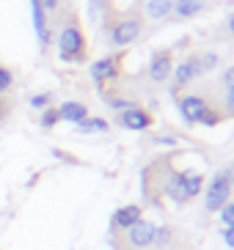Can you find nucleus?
I'll list each match as a JSON object with an SVG mask.
<instances>
[{"mask_svg": "<svg viewBox=\"0 0 234 250\" xmlns=\"http://www.w3.org/2000/svg\"><path fill=\"white\" fill-rule=\"evenodd\" d=\"M174 11V0H146V17L149 20H163Z\"/></svg>", "mask_w": 234, "mask_h": 250, "instance_id": "15", "label": "nucleus"}, {"mask_svg": "<svg viewBox=\"0 0 234 250\" xmlns=\"http://www.w3.org/2000/svg\"><path fill=\"white\" fill-rule=\"evenodd\" d=\"M218 217H220V223H223V228H234V201L220 206Z\"/></svg>", "mask_w": 234, "mask_h": 250, "instance_id": "23", "label": "nucleus"}, {"mask_svg": "<svg viewBox=\"0 0 234 250\" xmlns=\"http://www.w3.org/2000/svg\"><path fill=\"white\" fill-rule=\"evenodd\" d=\"M108 14H110V3L108 0H88V17H91L94 22H102Z\"/></svg>", "mask_w": 234, "mask_h": 250, "instance_id": "17", "label": "nucleus"}, {"mask_svg": "<svg viewBox=\"0 0 234 250\" xmlns=\"http://www.w3.org/2000/svg\"><path fill=\"white\" fill-rule=\"evenodd\" d=\"M58 116H61V121L80 124L83 118H88V107L83 102H64V104H58Z\"/></svg>", "mask_w": 234, "mask_h": 250, "instance_id": "13", "label": "nucleus"}, {"mask_svg": "<svg viewBox=\"0 0 234 250\" xmlns=\"http://www.w3.org/2000/svg\"><path fill=\"white\" fill-rule=\"evenodd\" d=\"M223 118H226V116H223V113L215 107V104H210V107L204 110V116H201V121H198V124H201V126H218Z\"/></svg>", "mask_w": 234, "mask_h": 250, "instance_id": "18", "label": "nucleus"}, {"mask_svg": "<svg viewBox=\"0 0 234 250\" xmlns=\"http://www.w3.org/2000/svg\"><path fill=\"white\" fill-rule=\"evenodd\" d=\"M11 88H14V72L0 63V96H6Z\"/></svg>", "mask_w": 234, "mask_h": 250, "instance_id": "20", "label": "nucleus"}, {"mask_svg": "<svg viewBox=\"0 0 234 250\" xmlns=\"http://www.w3.org/2000/svg\"><path fill=\"white\" fill-rule=\"evenodd\" d=\"M39 124H42L44 129H52L55 124H61L58 107H47V110H42V118H39Z\"/></svg>", "mask_w": 234, "mask_h": 250, "instance_id": "21", "label": "nucleus"}, {"mask_svg": "<svg viewBox=\"0 0 234 250\" xmlns=\"http://www.w3.org/2000/svg\"><path fill=\"white\" fill-rule=\"evenodd\" d=\"M171 236H174V231L168 226H157V231H154V245L157 248H165L171 242Z\"/></svg>", "mask_w": 234, "mask_h": 250, "instance_id": "25", "label": "nucleus"}, {"mask_svg": "<svg viewBox=\"0 0 234 250\" xmlns=\"http://www.w3.org/2000/svg\"><path fill=\"white\" fill-rule=\"evenodd\" d=\"M218 52H201L198 55V63H201V72H212V69H218Z\"/></svg>", "mask_w": 234, "mask_h": 250, "instance_id": "22", "label": "nucleus"}, {"mask_svg": "<svg viewBox=\"0 0 234 250\" xmlns=\"http://www.w3.org/2000/svg\"><path fill=\"white\" fill-rule=\"evenodd\" d=\"M105 99H108V107H113L116 113L135 107V102H132V99H124V96H105Z\"/></svg>", "mask_w": 234, "mask_h": 250, "instance_id": "24", "label": "nucleus"}, {"mask_svg": "<svg viewBox=\"0 0 234 250\" xmlns=\"http://www.w3.org/2000/svg\"><path fill=\"white\" fill-rule=\"evenodd\" d=\"M30 17H33V30H36V39L42 50H47L52 42V30H50V20H47V11L42 8L39 0H30Z\"/></svg>", "mask_w": 234, "mask_h": 250, "instance_id": "10", "label": "nucleus"}, {"mask_svg": "<svg viewBox=\"0 0 234 250\" xmlns=\"http://www.w3.org/2000/svg\"><path fill=\"white\" fill-rule=\"evenodd\" d=\"M179 116H182L185 124H198L201 121V116H204V110L210 107V99L201 94H187L179 99Z\"/></svg>", "mask_w": 234, "mask_h": 250, "instance_id": "7", "label": "nucleus"}, {"mask_svg": "<svg viewBox=\"0 0 234 250\" xmlns=\"http://www.w3.org/2000/svg\"><path fill=\"white\" fill-rule=\"evenodd\" d=\"M154 118L149 110H143V107H130V110H121L118 113V126H124V129H130V132H146V129H152Z\"/></svg>", "mask_w": 234, "mask_h": 250, "instance_id": "8", "label": "nucleus"}, {"mask_svg": "<svg viewBox=\"0 0 234 250\" xmlns=\"http://www.w3.org/2000/svg\"><path fill=\"white\" fill-rule=\"evenodd\" d=\"M39 3H42V8L47 11V17H50V14H58L61 11V3H64V0H39Z\"/></svg>", "mask_w": 234, "mask_h": 250, "instance_id": "27", "label": "nucleus"}, {"mask_svg": "<svg viewBox=\"0 0 234 250\" xmlns=\"http://www.w3.org/2000/svg\"><path fill=\"white\" fill-rule=\"evenodd\" d=\"M223 242L234 250V228H223Z\"/></svg>", "mask_w": 234, "mask_h": 250, "instance_id": "31", "label": "nucleus"}, {"mask_svg": "<svg viewBox=\"0 0 234 250\" xmlns=\"http://www.w3.org/2000/svg\"><path fill=\"white\" fill-rule=\"evenodd\" d=\"M154 143H157V146H176V140L168 138V135H157V138H154Z\"/></svg>", "mask_w": 234, "mask_h": 250, "instance_id": "30", "label": "nucleus"}, {"mask_svg": "<svg viewBox=\"0 0 234 250\" xmlns=\"http://www.w3.org/2000/svg\"><path fill=\"white\" fill-rule=\"evenodd\" d=\"M143 33V20L138 14H130V17H121L116 22L110 25V47L116 50H124V47L135 44Z\"/></svg>", "mask_w": 234, "mask_h": 250, "instance_id": "3", "label": "nucleus"}, {"mask_svg": "<svg viewBox=\"0 0 234 250\" xmlns=\"http://www.w3.org/2000/svg\"><path fill=\"white\" fill-rule=\"evenodd\" d=\"M229 182H232V190H234V162L229 165Z\"/></svg>", "mask_w": 234, "mask_h": 250, "instance_id": "33", "label": "nucleus"}, {"mask_svg": "<svg viewBox=\"0 0 234 250\" xmlns=\"http://www.w3.org/2000/svg\"><path fill=\"white\" fill-rule=\"evenodd\" d=\"M226 94H223V116H234V88H223Z\"/></svg>", "mask_w": 234, "mask_h": 250, "instance_id": "26", "label": "nucleus"}, {"mask_svg": "<svg viewBox=\"0 0 234 250\" xmlns=\"http://www.w3.org/2000/svg\"><path fill=\"white\" fill-rule=\"evenodd\" d=\"M8 113H11V99L8 96H0V121H6Z\"/></svg>", "mask_w": 234, "mask_h": 250, "instance_id": "29", "label": "nucleus"}, {"mask_svg": "<svg viewBox=\"0 0 234 250\" xmlns=\"http://www.w3.org/2000/svg\"><path fill=\"white\" fill-rule=\"evenodd\" d=\"M28 104L33 107V110H47V107H52V94L50 91H42V94H33L28 99Z\"/></svg>", "mask_w": 234, "mask_h": 250, "instance_id": "19", "label": "nucleus"}, {"mask_svg": "<svg viewBox=\"0 0 234 250\" xmlns=\"http://www.w3.org/2000/svg\"><path fill=\"white\" fill-rule=\"evenodd\" d=\"M108 129H110V124L105 121V118H99V116H88V118H83L80 124H77V132H80V135L108 132Z\"/></svg>", "mask_w": 234, "mask_h": 250, "instance_id": "16", "label": "nucleus"}, {"mask_svg": "<svg viewBox=\"0 0 234 250\" xmlns=\"http://www.w3.org/2000/svg\"><path fill=\"white\" fill-rule=\"evenodd\" d=\"M55 44H58V58L64 61V63H83V61H86L88 42H86V33H83L80 22L74 20V14H72L69 22L61 25Z\"/></svg>", "mask_w": 234, "mask_h": 250, "instance_id": "1", "label": "nucleus"}, {"mask_svg": "<svg viewBox=\"0 0 234 250\" xmlns=\"http://www.w3.org/2000/svg\"><path fill=\"white\" fill-rule=\"evenodd\" d=\"M174 66H176V63H174V52H171V50L152 52V58H149V80H152V83L171 80Z\"/></svg>", "mask_w": 234, "mask_h": 250, "instance_id": "6", "label": "nucleus"}, {"mask_svg": "<svg viewBox=\"0 0 234 250\" xmlns=\"http://www.w3.org/2000/svg\"><path fill=\"white\" fill-rule=\"evenodd\" d=\"M121 63H124V58H121L118 52H116V55H105V58H99V61L91 63L88 74H91V80L102 88L105 83H113V80L121 77Z\"/></svg>", "mask_w": 234, "mask_h": 250, "instance_id": "4", "label": "nucleus"}, {"mask_svg": "<svg viewBox=\"0 0 234 250\" xmlns=\"http://www.w3.org/2000/svg\"><path fill=\"white\" fill-rule=\"evenodd\" d=\"M232 182H229V168L215 170V176L210 179V184L204 187V209L210 214L220 212V206L232 201Z\"/></svg>", "mask_w": 234, "mask_h": 250, "instance_id": "2", "label": "nucleus"}, {"mask_svg": "<svg viewBox=\"0 0 234 250\" xmlns=\"http://www.w3.org/2000/svg\"><path fill=\"white\" fill-rule=\"evenodd\" d=\"M201 63H198V55H187L185 61H179V66H174V83H176V88L174 91H179V88H185V85H190L193 80H198L201 77Z\"/></svg>", "mask_w": 234, "mask_h": 250, "instance_id": "9", "label": "nucleus"}, {"mask_svg": "<svg viewBox=\"0 0 234 250\" xmlns=\"http://www.w3.org/2000/svg\"><path fill=\"white\" fill-rule=\"evenodd\" d=\"M207 8V0H174V14L179 20H193Z\"/></svg>", "mask_w": 234, "mask_h": 250, "instance_id": "14", "label": "nucleus"}, {"mask_svg": "<svg viewBox=\"0 0 234 250\" xmlns=\"http://www.w3.org/2000/svg\"><path fill=\"white\" fill-rule=\"evenodd\" d=\"M204 173H198V170H182V195L185 201H193L198 198L201 192H204Z\"/></svg>", "mask_w": 234, "mask_h": 250, "instance_id": "12", "label": "nucleus"}, {"mask_svg": "<svg viewBox=\"0 0 234 250\" xmlns=\"http://www.w3.org/2000/svg\"><path fill=\"white\" fill-rule=\"evenodd\" d=\"M226 30H229V33L234 36V11L229 14V20H226Z\"/></svg>", "mask_w": 234, "mask_h": 250, "instance_id": "32", "label": "nucleus"}, {"mask_svg": "<svg viewBox=\"0 0 234 250\" xmlns=\"http://www.w3.org/2000/svg\"><path fill=\"white\" fill-rule=\"evenodd\" d=\"M154 231H157V226L140 217L135 226H130L124 231V239L132 250H146V248H154Z\"/></svg>", "mask_w": 234, "mask_h": 250, "instance_id": "5", "label": "nucleus"}, {"mask_svg": "<svg viewBox=\"0 0 234 250\" xmlns=\"http://www.w3.org/2000/svg\"><path fill=\"white\" fill-rule=\"evenodd\" d=\"M220 85L223 88H234V66H226L220 74Z\"/></svg>", "mask_w": 234, "mask_h": 250, "instance_id": "28", "label": "nucleus"}, {"mask_svg": "<svg viewBox=\"0 0 234 250\" xmlns=\"http://www.w3.org/2000/svg\"><path fill=\"white\" fill-rule=\"evenodd\" d=\"M140 217H143V206L140 204H124V206H118L116 212H113L110 228H113V231H127V228L135 226Z\"/></svg>", "mask_w": 234, "mask_h": 250, "instance_id": "11", "label": "nucleus"}]
</instances>
